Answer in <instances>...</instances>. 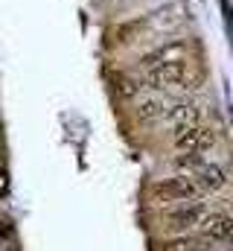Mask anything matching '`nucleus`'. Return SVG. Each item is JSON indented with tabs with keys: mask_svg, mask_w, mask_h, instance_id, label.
Returning <instances> with one entry per match:
<instances>
[{
	"mask_svg": "<svg viewBox=\"0 0 233 251\" xmlns=\"http://www.w3.org/2000/svg\"><path fill=\"white\" fill-rule=\"evenodd\" d=\"M163 108H166L163 97H146V100H140V102H137L134 114H137V120H155V117H161V114H163Z\"/></svg>",
	"mask_w": 233,
	"mask_h": 251,
	"instance_id": "obj_10",
	"label": "nucleus"
},
{
	"mask_svg": "<svg viewBox=\"0 0 233 251\" xmlns=\"http://www.w3.org/2000/svg\"><path fill=\"white\" fill-rule=\"evenodd\" d=\"M216 128L213 126H204V123H192V126H184L172 134V143L178 152H210L216 146Z\"/></svg>",
	"mask_w": 233,
	"mask_h": 251,
	"instance_id": "obj_2",
	"label": "nucleus"
},
{
	"mask_svg": "<svg viewBox=\"0 0 233 251\" xmlns=\"http://www.w3.org/2000/svg\"><path fill=\"white\" fill-rule=\"evenodd\" d=\"M207 216H210V204H204V201H198V199H189V201L175 204L172 210L166 213V222H169L172 231H184V234H186V231L201 228Z\"/></svg>",
	"mask_w": 233,
	"mask_h": 251,
	"instance_id": "obj_3",
	"label": "nucleus"
},
{
	"mask_svg": "<svg viewBox=\"0 0 233 251\" xmlns=\"http://www.w3.org/2000/svg\"><path fill=\"white\" fill-rule=\"evenodd\" d=\"M204 246H207V243H198V240H192V237H178V240H172V243L166 246V251H204Z\"/></svg>",
	"mask_w": 233,
	"mask_h": 251,
	"instance_id": "obj_12",
	"label": "nucleus"
},
{
	"mask_svg": "<svg viewBox=\"0 0 233 251\" xmlns=\"http://www.w3.org/2000/svg\"><path fill=\"white\" fill-rule=\"evenodd\" d=\"M6 187H9V176H6V170L0 167V196L6 193Z\"/></svg>",
	"mask_w": 233,
	"mask_h": 251,
	"instance_id": "obj_14",
	"label": "nucleus"
},
{
	"mask_svg": "<svg viewBox=\"0 0 233 251\" xmlns=\"http://www.w3.org/2000/svg\"><path fill=\"white\" fill-rule=\"evenodd\" d=\"M161 120L169 126L172 131L184 128V126H192V123H201V108L192 102V100H178V102H166Z\"/></svg>",
	"mask_w": 233,
	"mask_h": 251,
	"instance_id": "obj_7",
	"label": "nucleus"
},
{
	"mask_svg": "<svg viewBox=\"0 0 233 251\" xmlns=\"http://www.w3.org/2000/svg\"><path fill=\"white\" fill-rule=\"evenodd\" d=\"M155 193H158L166 204H181V201L198 199L201 190L195 187V181H192L189 176H175V178H166V181L155 184Z\"/></svg>",
	"mask_w": 233,
	"mask_h": 251,
	"instance_id": "obj_6",
	"label": "nucleus"
},
{
	"mask_svg": "<svg viewBox=\"0 0 233 251\" xmlns=\"http://www.w3.org/2000/svg\"><path fill=\"white\" fill-rule=\"evenodd\" d=\"M189 178L195 181V187L201 190V193H219V190L228 184V173H225L219 164H207V161H204Z\"/></svg>",
	"mask_w": 233,
	"mask_h": 251,
	"instance_id": "obj_8",
	"label": "nucleus"
},
{
	"mask_svg": "<svg viewBox=\"0 0 233 251\" xmlns=\"http://www.w3.org/2000/svg\"><path fill=\"white\" fill-rule=\"evenodd\" d=\"M204 73L192 62H161L146 67V76L140 79L143 88L152 91H163V94H175V91H195L201 88Z\"/></svg>",
	"mask_w": 233,
	"mask_h": 251,
	"instance_id": "obj_1",
	"label": "nucleus"
},
{
	"mask_svg": "<svg viewBox=\"0 0 233 251\" xmlns=\"http://www.w3.org/2000/svg\"><path fill=\"white\" fill-rule=\"evenodd\" d=\"M0 237H3V240H12V237H15V228H12L9 216H0Z\"/></svg>",
	"mask_w": 233,
	"mask_h": 251,
	"instance_id": "obj_13",
	"label": "nucleus"
},
{
	"mask_svg": "<svg viewBox=\"0 0 233 251\" xmlns=\"http://www.w3.org/2000/svg\"><path fill=\"white\" fill-rule=\"evenodd\" d=\"M143 24L149 26L152 35H163V38H169L172 32L181 29V24H184V9H181L178 3H163L161 9L149 12Z\"/></svg>",
	"mask_w": 233,
	"mask_h": 251,
	"instance_id": "obj_4",
	"label": "nucleus"
},
{
	"mask_svg": "<svg viewBox=\"0 0 233 251\" xmlns=\"http://www.w3.org/2000/svg\"><path fill=\"white\" fill-rule=\"evenodd\" d=\"M186 56H189V41H184V38H166L163 44H158L149 53H143L140 67L146 70V67L161 64V62H186Z\"/></svg>",
	"mask_w": 233,
	"mask_h": 251,
	"instance_id": "obj_5",
	"label": "nucleus"
},
{
	"mask_svg": "<svg viewBox=\"0 0 233 251\" xmlns=\"http://www.w3.org/2000/svg\"><path fill=\"white\" fill-rule=\"evenodd\" d=\"M204 231H207V237H210V243L216 240V243H228L233 234V219L228 213H216V210H210V216L204 219V225H201Z\"/></svg>",
	"mask_w": 233,
	"mask_h": 251,
	"instance_id": "obj_9",
	"label": "nucleus"
},
{
	"mask_svg": "<svg viewBox=\"0 0 233 251\" xmlns=\"http://www.w3.org/2000/svg\"><path fill=\"white\" fill-rule=\"evenodd\" d=\"M201 164H204L201 152H178L175 161H172V167L178 170V176H192Z\"/></svg>",
	"mask_w": 233,
	"mask_h": 251,
	"instance_id": "obj_11",
	"label": "nucleus"
}]
</instances>
